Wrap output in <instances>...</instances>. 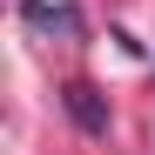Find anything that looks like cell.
Returning <instances> with one entry per match:
<instances>
[{
  "label": "cell",
  "mask_w": 155,
  "mask_h": 155,
  "mask_svg": "<svg viewBox=\"0 0 155 155\" xmlns=\"http://www.w3.org/2000/svg\"><path fill=\"white\" fill-rule=\"evenodd\" d=\"M61 108H68V121L81 128V135H108V94H101L94 81H68L61 88Z\"/></svg>",
  "instance_id": "6da1fadb"
},
{
  "label": "cell",
  "mask_w": 155,
  "mask_h": 155,
  "mask_svg": "<svg viewBox=\"0 0 155 155\" xmlns=\"http://www.w3.org/2000/svg\"><path fill=\"white\" fill-rule=\"evenodd\" d=\"M20 14L47 34H81V7H47V0H20Z\"/></svg>",
  "instance_id": "7a4b0ae2"
}]
</instances>
